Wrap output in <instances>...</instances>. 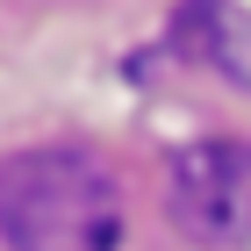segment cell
I'll return each instance as SVG.
<instances>
[{
    "instance_id": "obj_2",
    "label": "cell",
    "mask_w": 251,
    "mask_h": 251,
    "mask_svg": "<svg viewBox=\"0 0 251 251\" xmlns=\"http://www.w3.org/2000/svg\"><path fill=\"white\" fill-rule=\"evenodd\" d=\"M173 223L194 244H251V144L244 136H208L173 158Z\"/></svg>"
},
{
    "instance_id": "obj_1",
    "label": "cell",
    "mask_w": 251,
    "mask_h": 251,
    "mask_svg": "<svg viewBox=\"0 0 251 251\" xmlns=\"http://www.w3.org/2000/svg\"><path fill=\"white\" fill-rule=\"evenodd\" d=\"M0 244L7 251H115L122 187L86 144H29L0 158Z\"/></svg>"
}]
</instances>
